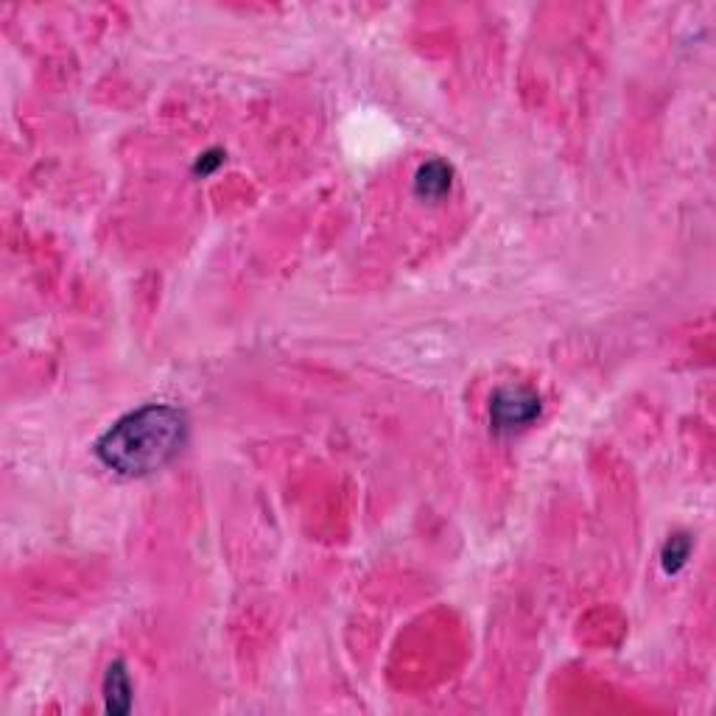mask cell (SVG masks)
I'll list each match as a JSON object with an SVG mask.
<instances>
[{
	"label": "cell",
	"instance_id": "1",
	"mask_svg": "<svg viewBox=\"0 0 716 716\" xmlns=\"http://www.w3.org/2000/svg\"><path fill=\"white\" fill-rule=\"evenodd\" d=\"M188 420L177 406L146 403L112 423L96 442V456L118 476H149L163 470L182 451Z\"/></svg>",
	"mask_w": 716,
	"mask_h": 716
},
{
	"label": "cell",
	"instance_id": "2",
	"mask_svg": "<svg viewBox=\"0 0 716 716\" xmlns=\"http://www.w3.org/2000/svg\"><path fill=\"white\" fill-rule=\"evenodd\" d=\"M540 417V395L529 386H501L490 398V426L496 434H518Z\"/></svg>",
	"mask_w": 716,
	"mask_h": 716
},
{
	"label": "cell",
	"instance_id": "3",
	"mask_svg": "<svg viewBox=\"0 0 716 716\" xmlns=\"http://www.w3.org/2000/svg\"><path fill=\"white\" fill-rule=\"evenodd\" d=\"M451 177H454V171H451L448 163L428 160L414 174V193L420 199H426V202H437V199H442L445 193L451 191Z\"/></svg>",
	"mask_w": 716,
	"mask_h": 716
},
{
	"label": "cell",
	"instance_id": "4",
	"mask_svg": "<svg viewBox=\"0 0 716 716\" xmlns=\"http://www.w3.org/2000/svg\"><path fill=\"white\" fill-rule=\"evenodd\" d=\"M104 703H107V711L115 716L132 711V683H129L126 666L121 661H115L107 669V677H104Z\"/></svg>",
	"mask_w": 716,
	"mask_h": 716
},
{
	"label": "cell",
	"instance_id": "5",
	"mask_svg": "<svg viewBox=\"0 0 716 716\" xmlns=\"http://www.w3.org/2000/svg\"><path fill=\"white\" fill-rule=\"evenodd\" d=\"M691 554V537L689 535H675L666 540V546L661 551V560H663V568H666V574H677L686 560H689Z\"/></svg>",
	"mask_w": 716,
	"mask_h": 716
},
{
	"label": "cell",
	"instance_id": "6",
	"mask_svg": "<svg viewBox=\"0 0 716 716\" xmlns=\"http://www.w3.org/2000/svg\"><path fill=\"white\" fill-rule=\"evenodd\" d=\"M221 160H224V157H221V152H205L202 157H199V160H196L193 171H196V174H202V177H207L210 171H216V168L221 166Z\"/></svg>",
	"mask_w": 716,
	"mask_h": 716
}]
</instances>
